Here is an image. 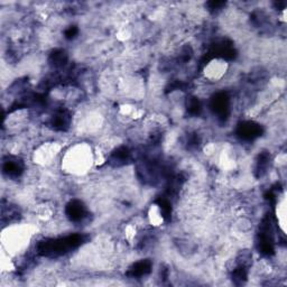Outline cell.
Instances as JSON below:
<instances>
[{
  "instance_id": "4fadbf2b",
  "label": "cell",
  "mask_w": 287,
  "mask_h": 287,
  "mask_svg": "<svg viewBox=\"0 0 287 287\" xmlns=\"http://www.w3.org/2000/svg\"><path fill=\"white\" fill-rule=\"evenodd\" d=\"M247 276H248L247 266L239 265V266H238L232 273V281L236 285H242L247 281Z\"/></svg>"
},
{
  "instance_id": "52a82bcc",
  "label": "cell",
  "mask_w": 287,
  "mask_h": 287,
  "mask_svg": "<svg viewBox=\"0 0 287 287\" xmlns=\"http://www.w3.org/2000/svg\"><path fill=\"white\" fill-rule=\"evenodd\" d=\"M70 124H71V116L69 114V111H66L64 109L56 111L51 120L52 127L55 130H58V132H65V130L69 129Z\"/></svg>"
},
{
  "instance_id": "7c38bea8",
  "label": "cell",
  "mask_w": 287,
  "mask_h": 287,
  "mask_svg": "<svg viewBox=\"0 0 287 287\" xmlns=\"http://www.w3.org/2000/svg\"><path fill=\"white\" fill-rule=\"evenodd\" d=\"M49 63L55 67H63L67 63V54L62 49H56L49 55Z\"/></svg>"
},
{
  "instance_id": "9a60e30c",
  "label": "cell",
  "mask_w": 287,
  "mask_h": 287,
  "mask_svg": "<svg viewBox=\"0 0 287 287\" xmlns=\"http://www.w3.org/2000/svg\"><path fill=\"white\" fill-rule=\"evenodd\" d=\"M78 34H79V28L76 26H70L69 28L64 31V36L66 39H73L76 37V36H78Z\"/></svg>"
},
{
  "instance_id": "3957f363",
  "label": "cell",
  "mask_w": 287,
  "mask_h": 287,
  "mask_svg": "<svg viewBox=\"0 0 287 287\" xmlns=\"http://www.w3.org/2000/svg\"><path fill=\"white\" fill-rule=\"evenodd\" d=\"M210 109L220 119H227L230 114V97L227 92H218L211 98Z\"/></svg>"
},
{
  "instance_id": "2e32d148",
  "label": "cell",
  "mask_w": 287,
  "mask_h": 287,
  "mask_svg": "<svg viewBox=\"0 0 287 287\" xmlns=\"http://www.w3.org/2000/svg\"><path fill=\"white\" fill-rule=\"evenodd\" d=\"M206 6H208L209 10L211 11H218L220 9H222L224 6H226V2L224 1H209L206 3Z\"/></svg>"
},
{
  "instance_id": "30bf717a",
  "label": "cell",
  "mask_w": 287,
  "mask_h": 287,
  "mask_svg": "<svg viewBox=\"0 0 287 287\" xmlns=\"http://www.w3.org/2000/svg\"><path fill=\"white\" fill-rule=\"evenodd\" d=\"M269 161H271V155L267 151H263L262 154H259L257 163H256V169L255 174L256 177H262L267 172V168L269 166Z\"/></svg>"
},
{
  "instance_id": "e0dca14e",
  "label": "cell",
  "mask_w": 287,
  "mask_h": 287,
  "mask_svg": "<svg viewBox=\"0 0 287 287\" xmlns=\"http://www.w3.org/2000/svg\"><path fill=\"white\" fill-rule=\"evenodd\" d=\"M199 144H200V139L199 137H197V135L195 134L190 135V137H188L187 139V146L190 148H194L199 146Z\"/></svg>"
},
{
  "instance_id": "8992f818",
  "label": "cell",
  "mask_w": 287,
  "mask_h": 287,
  "mask_svg": "<svg viewBox=\"0 0 287 287\" xmlns=\"http://www.w3.org/2000/svg\"><path fill=\"white\" fill-rule=\"evenodd\" d=\"M152 268V264L149 259H143L141 262H137L130 267L126 275L130 278H141L144 276H147L150 274Z\"/></svg>"
},
{
  "instance_id": "5b68a950",
  "label": "cell",
  "mask_w": 287,
  "mask_h": 287,
  "mask_svg": "<svg viewBox=\"0 0 287 287\" xmlns=\"http://www.w3.org/2000/svg\"><path fill=\"white\" fill-rule=\"evenodd\" d=\"M66 217L72 222H80L87 217V208H85L82 202L79 200H72L66 204L65 208Z\"/></svg>"
},
{
  "instance_id": "7a4b0ae2",
  "label": "cell",
  "mask_w": 287,
  "mask_h": 287,
  "mask_svg": "<svg viewBox=\"0 0 287 287\" xmlns=\"http://www.w3.org/2000/svg\"><path fill=\"white\" fill-rule=\"evenodd\" d=\"M258 249L265 256H272L275 253L274 237L272 230V217L267 215L260 224V232L258 237Z\"/></svg>"
},
{
  "instance_id": "8fae6325",
  "label": "cell",
  "mask_w": 287,
  "mask_h": 287,
  "mask_svg": "<svg viewBox=\"0 0 287 287\" xmlns=\"http://www.w3.org/2000/svg\"><path fill=\"white\" fill-rule=\"evenodd\" d=\"M156 204L158 205L163 219H165L166 221L170 220V217H172V204H170L169 197L167 196L158 197V199L156 200Z\"/></svg>"
},
{
  "instance_id": "6da1fadb",
  "label": "cell",
  "mask_w": 287,
  "mask_h": 287,
  "mask_svg": "<svg viewBox=\"0 0 287 287\" xmlns=\"http://www.w3.org/2000/svg\"><path fill=\"white\" fill-rule=\"evenodd\" d=\"M87 241V236L74 233L56 239H46L37 245V254L44 257H58L69 251L76 249Z\"/></svg>"
},
{
  "instance_id": "9c48e42d",
  "label": "cell",
  "mask_w": 287,
  "mask_h": 287,
  "mask_svg": "<svg viewBox=\"0 0 287 287\" xmlns=\"http://www.w3.org/2000/svg\"><path fill=\"white\" fill-rule=\"evenodd\" d=\"M3 173L10 177H18L20 176L22 170H24V165L20 160L18 159H8L3 163L2 166Z\"/></svg>"
},
{
  "instance_id": "ba28073f",
  "label": "cell",
  "mask_w": 287,
  "mask_h": 287,
  "mask_svg": "<svg viewBox=\"0 0 287 287\" xmlns=\"http://www.w3.org/2000/svg\"><path fill=\"white\" fill-rule=\"evenodd\" d=\"M130 157H132V155H130V150L128 148L121 146L119 148H117V149L110 155L109 163L114 166H121L125 165L126 163H128L130 160Z\"/></svg>"
},
{
  "instance_id": "277c9868",
  "label": "cell",
  "mask_w": 287,
  "mask_h": 287,
  "mask_svg": "<svg viewBox=\"0 0 287 287\" xmlns=\"http://www.w3.org/2000/svg\"><path fill=\"white\" fill-rule=\"evenodd\" d=\"M264 133L262 126L254 121H242L236 129L237 136L242 141H255L256 138L260 137Z\"/></svg>"
},
{
  "instance_id": "5bb4252c",
  "label": "cell",
  "mask_w": 287,
  "mask_h": 287,
  "mask_svg": "<svg viewBox=\"0 0 287 287\" xmlns=\"http://www.w3.org/2000/svg\"><path fill=\"white\" fill-rule=\"evenodd\" d=\"M186 110L191 116H199L202 110V106H201V102L199 99L195 97L187 98Z\"/></svg>"
}]
</instances>
